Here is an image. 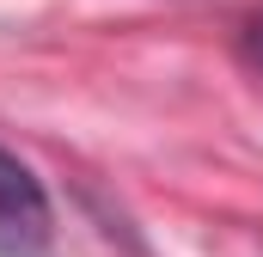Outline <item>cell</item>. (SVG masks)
Wrapping results in <instances>:
<instances>
[{
	"mask_svg": "<svg viewBox=\"0 0 263 257\" xmlns=\"http://www.w3.org/2000/svg\"><path fill=\"white\" fill-rule=\"evenodd\" d=\"M49 239H55V214L37 172L12 147H0V257H43Z\"/></svg>",
	"mask_w": 263,
	"mask_h": 257,
	"instance_id": "1",
	"label": "cell"
},
{
	"mask_svg": "<svg viewBox=\"0 0 263 257\" xmlns=\"http://www.w3.org/2000/svg\"><path fill=\"white\" fill-rule=\"evenodd\" d=\"M245 56H251V62L263 67V12L251 19V31H245Z\"/></svg>",
	"mask_w": 263,
	"mask_h": 257,
	"instance_id": "2",
	"label": "cell"
}]
</instances>
